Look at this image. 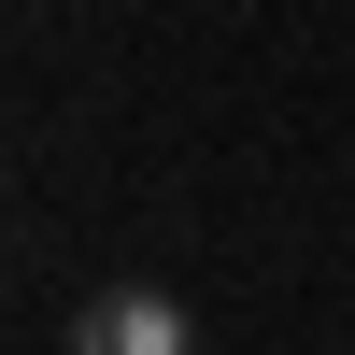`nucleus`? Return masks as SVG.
<instances>
[{
  "label": "nucleus",
  "mask_w": 355,
  "mask_h": 355,
  "mask_svg": "<svg viewBox=\"0 0 355 355\" xmlns=\"http://www.w3.org/2000/svg\"><path fill=\"white\" fill-rule=\"evenodd\" d=\"M57 355H199V313L171 284H85V313H71Z\"/></svg>",
  "instance_id": "1"
}]
</instances>
